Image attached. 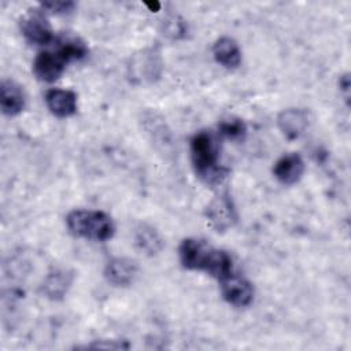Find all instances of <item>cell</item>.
I'll list each match as a JSON object with an SVG mask.
<instances>
[{
    "mask_svg": "<svg viewBox=\"0 0 351 351\" xmlns=\"http://www.w3.org/2000/svg\"><path fill=\"white\" fill-rule=\"evenodd\" d=\"M191 159L196 176L208 185L221 184L228 174V170L218 165L219 144L210 130H200L192 137Z\"/></svg>",
    "mask_w": 351,
    "mask_h": 351,
    "instance_id": "cell-1",
    "label": "cell"
},
{
    "mask_svg": "<svg viewBox=\"0 0 351 351\" xmlns=\"http://www.w3.org/2000/svg\"><path fill=\"white\" fill-rule=\"evenodd\" d=\"M66 226L73 236L93 241H107L115 233L111 217L99 210H73L66 217Z\"/></svg>",
    "mask_w": 351,
    "mask_h": 351,
    "instance_id": "cell-2",
    "label": "cell"
},
{
    "mask_svg": "<svg viewBox=\"0 0 351 351\" xmlns=\"http://www.w3.org/2000/svg\"><path fill=\"white\" fill-rule=\"evenodd\" d=\"M181 265L188 270H200L213 276L223 263L225 251L207 244L204 240L188 237L178 247Z\"/></svg>",
    "mask_w": 351,
    "mask_h": 351,
    "instance_id": "cell-3",
    "label": "cell"
},
{
    "mask_svg": "<svg viewBox=\"0 0 351 351\" xmlns=\"http://www.w3.org/2000/svg\"><path fill=\"white\" fill-rule=\"evenodd\" d=\"M19 27L23 37L37 45H45L52 41L53 32L52 27L44 14V10L33 8L29 10L19 21Z\"/></svg>",
    "mask_w": 351,
    "mask_h": 351,
    "instance_id": "cell-4",
    "label": "cell"
},
{
    "mask_svg": "<svg viewBox=\"0 0 351 351\" xmlns=\"http://www.w3.org/2000/svg\"><path fill=\"white\" fill-rule=\"evenodd\" d=\"M221 295L223 300L234 307H247L254 299V287L252 284L233 271L225 278L219 280Z\"/></svg>",
    "mask_w": 351,
    "mask_h": 351,
    "instance_id": "cell-5",
    "label": "cell"
},
{
    "mask_svg": "<svg viewBox=\"0 0 351 351\" xmlns=\"http://www.w3.org/2000/svg\"><path fill=\"white\" fill-rule=\"evenodd\" d=\"M204 215L207 222L215 232H225L230 229L237 219L233 202L226 193H222L213 199L207 206Z\"/></svg>",
    "mask_w": 351,
    "mask_h": 351,
    "instance_id": "cell-6",
    "label": "cell"
},
{
    "mask_svg": "<svg viewBox=\"0 0 351 351\" xmlns=\"http://www.w3.org/2000/svg\"><path fill=\"white\" fill-rule=\"evenodd\" d=\"M66 60L55 51L40 52L33 62V73L43 82L56 81L64 71Z\"/></svg>",
    "mask_w": 351,
    "mask_h": 351,
    "instance_id": "cell-7",
    "label": "cell"
},
{
    "mask_svg": "<svg viewBox=\"0 0 351 351\" xmlns=\"http://www.w3.org/2000/svg\"><path fill=\"white\" fill-rule=\"evenodd\" d=\"M137 263L133 259L117 256L107 262L104 267V277L114 287H126L133 282L137 276Z\"/></svg>",
    "mask_w": 351,
    "mask_h": 351,
    "instance_id": "cell-8",
    "label": "cell"
},
{
    "mask_svg": "<svg viewBox=\"0 0 351 351\" xmlns=\"http://www.w3.org/2000/svg\"><path fill=\"white\" fill-rule=\"evenodd\" d=\"M304 173V162L299 154H287L273 166V174L282 185L296 184Z\"/></svg>",
    "mask_w": 351,
    "mask_h": 351,
    "instance_id": "cell-9",
    "label": "cell"
},
{
    "mask_svg": "<svg viewBox=\"0 0 351 351\" xmlns=\"http://www.w3.org/2000/svg\"><path fill=\"white\" fill-rule=\"evenodd\" d=\"M277 125L288 140H296L304 134L308 126L307 111L302 108L282 110L277 117Z\"/></svg>",
    "mask_w": 351,
    "mask_h": 351,
    "instance_id": "cell-10",
    "label": "cell"
},
{
    "mask_svg": "<svg viewBox=\"0 0 351 351\" xmlns=\"http://www.w3.org/2000/svg\"><path fill=\"white\" fill-rule=\"evenodd\" d=\"M45 104L58 118H69L77 112V95L69 89L53 88L45 93Z\"/></svg>",
    "mask_w": 351,
    "mask_h": 351,
    "instance_id": "cell-11",
    "label": "cell"
},
{
    "mask_svg": "<svg viewBox=\"0 0 351 351\" xmlns=\"http://www.w3.org/2000/svg\"><path fill=\"white\" fill-rule=\"evenodd\" d=\"M25 93L18 84L3 80L0 85V107L4 115L15 117L25 108Z\"/></svg>",
    "mask_w": 351,
    "mask_h": 351,
    "instance_id": "cell-12",
    "label": "cell"
},
{
    "mask_svg": "<svg viewBox=\"0 0 351 351\" xmlns=\"http://www.w3.org/2000/svg\"><path fill=\"white\" fill-rule=\"evenodd\" d=\"M213 56L225 69H237L241 63V51L232 37H219L213 45Z\"/></svg>",
    "mask_w": 351,
    "mask_h": 351,
    "instance_id": "cell-13",
    "label": "cell"
},
{
    "mask_svg": "<svg viewBox=\"0 0 351 351\" xmlns=\"http://www.w3.org/2000/svg\"><path fill=\"white\" fill-rule=\"evenodd\" d=\"M71 282H73V274H70L67 270L55 269L45 276L41 284V292L48 299L59 300L67 293Z\"/></svg>",
    "mask_w": 351,
    "mask_h": 351,
    "instance_id": "cell-14",
    "label": "cell"
},
{
    "mask_svg": "<svg viewBox=\"0 0 351 351\" xmlns=\"http://www.w3.org/2000/svg\"><path fill=\"white\" fill-rule=\"evenodd\" d=\"M163 239L151 225L141 223L134 230V245L138 251L148 256L159 254L163 248Z\"/></svg>",
    "mask_w": 351,
    "mask_h": 351,
    "instance_id": "cell-15",
    "label": "cell"
},
{
    "mask_svg": "<svg viewBox=\"0 0 351 351\" xmlns=\"http://www.w3.org/2000/svg\"><path fill=\"white\" fill-rule=\"evenodd\" d=\"M56 52L66 60V63L73 60H81L88 55V48L84 41L78 37L66 36L59 40Z\"/></svg>",
    "mask_w": 351,
    "mask_h": 351,
    "instance_id": "cell-16",
    "label": "cell"
},
{
    "mask_svg": "<svg viewBox=\"0 0 351 351\" xmlns=\"http://www.w3.org/2000/svg\"><path fill=\"white\" fill-rule=\"evenodd\" d=\"M219 133L229 140H243L247 133V128L241 119L229 118L219 123Z\"/></svg>",
    "mask_w": 351,
    "mask_h": 351,
    "instance_id": "cell-17",
    "label": "cell"
},
{
    "mask_svg": "<svg viewBox=\"0 0 351 351\" xmlns=\"http://www.w3.org/2000/svg\"><path fill=\"white\" fill-rule=\"evenodd\" d=\"M40 7L43 10H47L52 14H67L70 11H73V8L75 7V4L70 0H56V1H44L40 4Z\"/></svg>",
    "mask_w": 351,
    "mask_h": 351,
    "instance_id": "cell-18",
    "label": "cell"
},
{
    "mask_svg": "<svg viewBox=\"0 0 351 351\" xmlns=\"http://www.w3.org/2000/svg\"><path fill=\"white\" fill-rule=\"evenodd\" d=\"M340 89L344 92L346 100H348V90H350V78H348V74H344L343 77H340Z\"/></svg>",
    "mask_w": 351,
    "mask_h": 351,
    "instance_id": "cell-19",
    "label": "cell"
}]
</instances>
